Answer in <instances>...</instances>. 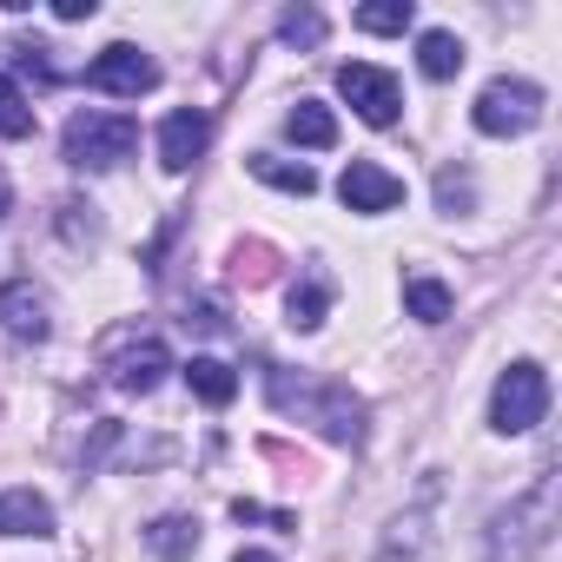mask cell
Instances as JSON below:
<instances>
[{"instance_id":"obj_1","label":"cell","mask_w":562,"mask_h":562,"mask_svg":"<svg viewBox=\"0 0 562 562\" xmlns=\"http://www.w3.org/2000/svg\"><path fill=\"white\" fill-rule=\"evenodd\" d=\"M271 404L305 417V424H318L331 443H364V404L345 384H331V378H292V371L271 364Z\"/></svg>"},{"instance_id":"obj_2","label":"cell","mask_w":562,"mask_h":562,"mask_svg":"<svg viewBox=\"0 0 562 562\" xmlns=\"http://www.w3.org/2000/svg\"><path fill=\"white\" fill-rule=\"evenodd\" d=\"M139 146V120L133 113H74L67 120V159L80 172H106L120 159H133Z\"/></svg>"},{"instance_id":"obj_3","label":"cell","mask_w":562,"mask_h":562,"mask_svg":"<svg viewBox=\"0 0 562 562\" xmlns=\"http://www.w3.org/2000/svg\"><path fill=\"white\" fill-rule=\"evenodd\" d=\"M542 411H549V371L529 364V358H516L496 378V391H490V430L496 437H522V430L542 424Z\"/></svg>"},{"instance_id":"obj_4","label":"cell","mask_w":562,"mask_h":562,"mask_svg":"<svg viewBox=\"0 0 562 562\" xmlns=\"http://www.w3.org/2000/svg\"><path fill=\"white\" fill-rule=\"evenodd\" d=\"M476 133H490V139H516V133H529L536 120H542V87L536 80H490L483 93H476Z\"/></svg>"},{"instance_id":"obj_5","label":"cell","mask_w":562,"mask_h":562,"mask_svg":"<svg viewBox=\"0 0 562 562\" xmlns=\"http://www.w3.org/2000/svg\"><path fill=\"white\" fill-rule=\"evenodd\" d=\"M87 87H93V93H113V100H139V93H153V87H159V60H153L146 47L113 41L106 54H93V60H87Z\"/></svg>"},{"instance_id":"obj_6","label":"cell","mask_w":562,"mask_h":562,"mask_svg":"<svg viewBox=\"0 0 562 562\" xmlns=\"http://www.w3.org/2000/svg\"><path fill=\"white\" fill-rule=\"evenodd\" d=\"M338 93H345V106H351L364 126H391L397 106H404L397 80H391L384 67H371V60H345V67H338Z\"/></svg>"},{"instance_id":"obj_7","label":"cell","mask_w":562,"mask_h":562,"mask_svg":"<svg viewBox=\"0 0 562 562\" xmlns=\"http://www.w3.org/2000/svg\"><path fill=\"white\" fill-rule=\"evenodd\" d=\"M338 199H345L351 212L378 218V212H397V205H404V179H397V172H384L378 159H351V166H345V179H338Z\"/></svg>"},{"instance_id":"obj_8","label":"cell","mask_w":562,"mask_h":562,"mask_svg":"<svg viewBox=\"0 0 562 562\" xmlns=\"http://www.w3.org/2000/svg\"><path fill=\"white\" fill-rule=\"evenodd\" d=\"M205 146H212V113H199V106L166 113V126H159V166L166 172H186Z\"/></svg>"},{"instance_id":"obj_9","label":"cell","mask_w":562,"mask_h":562,"mask_svg":"<svg viewBox=\"0 0 562 562\" xmlns=\"http://www.w3.org/2000/svg\"><path fill=\"white\" fill-rule=\"evenodd\" d=\"M0 331H8V338H21V345H41V338L54 331V318H47V299L27 285V278H14V285H0Z\"/></svg>"},{"instance_id":"obj_10","label":"cell","mask_w":562,"mask_h":562,"mask_svg":"<svg viewBox=\"0 0 562 562\" xmlns=\"http://www.w3.org/2000/svg\"><path fill=\"white\" fill-rule=\"evenodd\" d=\"M172 371V358H166V345L159 338H139L126 358H113V384L120 391H133V397H146V391H159V378Z\"/></svg>"},{"instance_id":"obj_11","label":"cell","mask_w":562,"mask_h":562,"mask_svg":"<svg viewBox=\"0 0 562 562\" xmlns=\"http://www.w3.org/2000/svg\"><path fill=\"white\" fill-rule=\"evenodd\" d=\"M0 536H54V503L41 490H8L0 496Z\"/></svg>"},{"instance_id":"obj_12","label":"cell","mask_w":562,"mask_h":562,"mask_svg":"<svg viewBox=\"0 0 562 562\" xmlns=\"http://www.w3.org/2000/svg\"><path fill=\"white\" fill-rule=\"evenodd\" d=\"M371 562H430V509H424V503H417V509H404V516L391 522V536H384V549H378Z\"/></svg>"},{"instance_id":"obj_13","label":"cell","mask_w":562,"mask_h":562,"mask_svg":"<svg viewBox=\"0 0 562 562\" xmlns=\"http://www.w3.org/2000/svg\"><path fill=\"white\" fill-rule=\"evenodd\" d=\"M186 384H192V397L212 404V411H225V404L238 397V371H232L225 358H192V364H186Z\"/></svg>"},{"instance_id":"obj_14","label":"cell","mask_w":562,"mask_h":562,"mask_svg":"<svg viewBox=\"0 0 562 562\" xmlns=\"http://www.w3.org/2000/svg\"><path fill=\"white\" fill-rule=\"evenodd\" d=\"M404 312L417 325H443L450 318V285H443V278H430V271H411L404 278Z\"/></svg>"},{"instance_id":"obj_15","label":"cell","mask_w":562,"mask_h":562,"mask_svg":"<svg viewBox=\"0 0 562 562\" xmlns=\"http://www.w3.org/2000/svg\"><path fill=\"white\" fill-rule=\"evenodd\" d=\"M285 133H292L299 146H312V153L338 146V120H331V106H318V100H299V106L285 113Z\"/></svg>"},{"instance_id":"obj_16","label":"cell","mask_w":562,"mask_h":562,"mask_svg":"<svg viewBox=\"0 0 562 562\" xmlns=\"http://www.w3.org/2000/svg\"><path fill=\"white\" fill-rule=\"evenodd\" d=\"M417 67H424V80H457V67H463V41L443 34V27L417 34Z\"/></svg>"},{"instance_id":"obj_17","label":"cell","mask_w":562,"mask_h":562,"mask_svg":"<svg viewBox=\"0 0 562 562\" xmlns=\"http://www.w3.org/2000/svg\"><path fill=\"white\" fill-rule=\"evenodd\" d=\"M146 549L166 555V562H186V555H199V522L192 516H159L146 529Z\"/></svg>"},{"instance_id":"obj_18","label":"cell","mask_w":562,"mask_h":562,"mask_svg":"<svg viewBox=\"0 0 562 562\" xmlns=\"http://www.w3.org/2000/svg\"><path fill=\"white\" fill-rule=\"evenodd\" d=\"M251 172H258L265 186H278V192H299V199H312V192H318L312 166H292V159H271V153H251Z\"/></svg>"},{"instance_id":"obj_19","label":"cell","mask_w":562,"mask_h":562,"mask_svg":"<svg viewBox=\"0 0 562 562\" xmlns=\"http://www.w3.org/2000/svg\"><path fill=\"white\" fill-rule=\"evenodd\" d=\"M325 312H331V285L325 278H305V285L292 292V331H318Z\"/></svg>"},{"instance_id":"obj_20","label":"cell","mask_w":562,"mask_h":562,"mask_svg":"<svg viewBox=\"0 0 562 562\" xmlns=\"http://www.w3.org/2000/svg\"><path fill=\"white\" fill-rule=\"evenodd\" d=\"M411 21H417L411 0H371V8H358V27L364 34H404Z\"/></svg>"},{"instance_id":"obj_21","label":"cell","mask_w":562,"mask_h":562,"mask_svg":"<svg viewBox=\"0 0 562 562\" xmlns=\"http://www.w3.org/2000/svg\"><path fill=\"white\" fill-rule=\"evenodd\" d=\"M34 133V106L14 80H0V139H27Z\"/></svg>"},{"instance_id":"obj_22","label":"cell","mask_w":562,"mask_h":562,"mask_svg":"<svg viewBox=\"0 0 562 562\" xmlns=\"http://www.w3.org/2000/svg\"><path fill=\"white\" fill-rule=\"evenodd\" d=\"M278 34H285V41H299V47H312V41L325 34V21H318L312 8H292L285 21H278Z\"/></svg>"},{"instance_id":"obj_23","label":"cell","mask_w":562,"mask_h":562,"mask_svg":"<svg viewBox=\"0 0 562 562\" xmlns=\"http://www.w3.org/2000/svg\"><path fill=\"white\" fill-rule=\"evenodd\" d=\"M437 199H443V212H457V205H470V179H457V172H443V179H437Z\"/></svg>"},{"instance_id":"obj_24","label":"cell","mask_w":562,"mask_h":562,"mask_svg":"<svg viewBox=\"0 0 562 562\" xmlns=\"http://www.w3.org/2000/svg\"><path fill=\"white\" fill-rule=\"evenodd\" d=\"M265 258H271L265 245H251V251H238V278H265V271H271Z\"/></svg>"},{"instance_id":"obj_25","label":"cell","mask_w":562,"mask_h":562,"mask_svg":"<svg viewBox=\"0 0 562 562\" xmlns=\"http://www.w3.org/2000/svg\"><path fill=\"white\" fill-rule=\"evenodd\" d=\"M93 8H100V0H54L60 21H93Z\"/></svg>"},{"instance_id":"obj_26","label":"cell","mask_w":562,"mask_h":562,"mask_svg":"<svg viewBox=\"0 0 562 562\" xmlns=\"http://www.w3.org/2000/svg\"><path fill=\"white\" fill-rule=\"evenodd\" d=\"M232 562H271V555H265V549H238Z\"/></svg>"},{"instance_id":"obj_27","label":"cell","mask_w":562,"mask_h":562,"mask_svg":"<svg viewBox=\"0 0 562 562\" xmlns=\"http://www.w3.org/2000/svg\"><path fill=\"white\" fill-rule=\"evenodd\" d=\"M8 205H14V199H8V172H0V218H8Z\"/></svg>"}]
</instances>
